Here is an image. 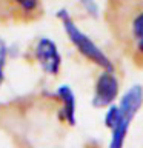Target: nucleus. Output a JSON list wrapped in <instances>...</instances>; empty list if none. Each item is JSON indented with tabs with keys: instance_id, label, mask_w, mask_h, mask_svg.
<instances>
[{
	"instance_id": "obj_1",
	"label": "nucleus",
	"mask_w": 143,
	"mask_h": 148,
	"mask_svg": "<svg viewBox=\"0 0 143 148\" xmlns=\"http://www.w3.org/2000/svg\"><path fill=\"white\" fill-rule=\"evenodd\" d=\"M103 20L118 51L143 69V0H108Z\"/></svg>"
},
{
	"instance_id": "obj_2",
	"label": "nucleus",
	"mask_w": 143,
	"mask_h": 148,
	"mask_svg": "<svg viewBox=\"0 0 143 148\" xmlns=\"http://www.w3.org/2000/svg\"><path fill=\"white\" fill-rule=\"evenodd\" d=\"M57 17L62 20L63 29L66 31L68 39L71 40V43L76 46V49L88 60V62L97 65V66L101 68V69H114L112 60H111L85 32H82L78 29L77 25L72 22V18L69 17V14L65 11V9L57 12Z\"/></svg>"
},
{
	"instance_id": "obj_3",
	"label": "nucleus",
	"mask_w": 143,
	"mask_h": 148,
	"mask_svg": "<svg viewBox=\"0 0 143 148\" xmlns=\"http://www.w3.org/2000/svg\"><path fill=\"white\" fill-rule=\"evenodd\" d=\"M142 103H143V90H142V86H138V85L131 86L126 94L123 96V99L118 105L122 119H120V123L111 131L112 136H111L109 148H123V143H125V139H126L129 125H131L134 116L138 113Z\"/></svg>"
},
{
	"instance_id": "obj_4",
	"label": "nucleus",
	"mask_w": 143,
	"mask_h": 148,
	"mask_svg": "<svg viewBox=\"0 0 143 148\" xmlns=\"http://www.w3.org/2000/svg\"><path fill=\"white\" fill-rule=\"evenodd\" d=\"M120 91V83L114 69H101L95 76L92 105L97 108H106L112 105Z\"/></svg>"
},
{
	"instance_id": "obj_5",
	"label": "nucleus",
	"mask_w": 143,
	"mask_h": 148,
	"mask_svg": "<svg viewBox=\"0 0 143 148\" xmlns=\"http://www.w3.org/2000/svg\"><path fill=\"white\" fill-rule=\"evenodd\" d=\"M0 11L3 12V17L26 23L42 17L43 3L42 0H3Z\"/></svg>"
},
{
	"instance_id": "obj_6",
	"label": "nucleus",
	"mask_w": 143,
	"mask_h": 148,
	"mask_svg": "<svg viewBox=\"0 0 143 148\" xmlns=\"http://www.w3.org/2000/svg\"><path fill=\"white\" fill-rule=\"evenodd\" d=\"M34 57L39 62L40 68L49 76H57L62 66V57L57 49V46L48 37H42L35 43Z\"/></svg>"
},
{
	"instance_id": "obj_7",
	"label": "nucleus",
	"mask_w": 143,
	"mask_h": 148,
	"mask_svg": "<svg viewBox=\"0 0 143 148\" xmlns=\"http://www.w3.org/2000/svg\"><path fill=\"white\" fill-rule=\"evenodd\" d=\"M59 97L62 99V116L68 122V125L76 123V99H74V92L68 85H63L57 90Z\"/></svg>"
},
{
	"instance_id": "obj_8",
	"label": "nucleus",
	"mask_w": 143,
	"mask_h": 148,
	"mask_svg": "<svg viewBox=\"0 0 143 148\" xmlns=\"http://www.w3.org/2000/svg\"><path fill=\"white\" fill-rule=\"evenodd\" d=\"M3 82V63H0V83Z\"/></svg>"
}]
</instances>
